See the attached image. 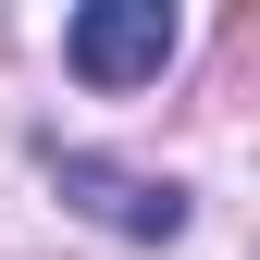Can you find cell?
Listing matches in <instances>:
<instances>
[{
  "label": "cell",
  "mask_w": 260,
  "mask_h": 260,
  "mask_svg": "<svg viewBox=\"0 0 260 260\" xmlns=\"http://www.w3.org/2000/svg\"><path fill=\"white\" fill-rule=\"evenodd\" d=\"M50 186H62L87 223L137 236V248H174V236H186V186H161V174H124V161H100V149H50Z\"/></svg>",
  "instance_id": "cell-1"
},
{
  "label": "cell",
  "mask_w": 260,
  "mask_h": 260,
  "mask_svg": "<svg viewBox=\"0 0 260 260\" xmlns=\"http://www.w3.org/2000/svg\"><path fill=\"white\" fill-rule=\"evenodd\" d=\"M62 62H75L87 87H149L161 62H174V13H161V0H87V13L62 25Z\"/></svg>",
  "instance_id": "cell-2"
}]
</instances>
